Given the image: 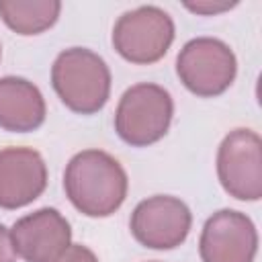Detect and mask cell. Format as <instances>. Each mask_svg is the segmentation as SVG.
Masks as SVG:
<instances>
[{
    "label": "cell",
    "mask_w": 262,
    "mask_h": 262,
    "mask_svg": "<svg viewBox=\"0 0 262 262\" xmlns=\"http://www.w3.org/2000/svg\"><path fill=\"white\" fill-rule=\"evenodd\" d=\"M174 117L172 94L154 82L129 86L115 108V131L131 147H147L166 137Z\"/></svg>",
    "instance_id": "3957f363"
},
{
    "label": "cell",
    "mask_w": 262,
    "mask_h": 262,
    "mask_svg": "<svg viewBox=\"0 0 262 262\" xmlns=\"http://www.w3.org/2000/svg\"><path fill=\"white\" fill-rule=\"evenodd\" d=\"M47 104L41 90L27 78H0V129L31 133L45 123Z\"/></svg>",
    "instance_id": "8fae6325"
},
{
    "label": "cell",
    "mask_w": 262,
    "mask_h": 262,
    "mask_svg": "<svg viewBox=\"0 0 262 262\" xmlns=\"http://www.w3.org/2000/svg\"><path fill=\"white\" fill-rule=\"evenodd\" d=\"M47 164L33 147L0 149V209L14 211L37 201L47 188Z\"/></svg>",
    "instance_id": "30bf717a"
},
{
    "label": "cell",
    "mask_w": 262,
    "mask_h": 262,
    "mask_svg": "<svg viewBox=\"0 0 262 262\" xmlns=\"http://www.w3.org/2000/svg\"><path fill=\"white\" fill-rule=\"evenodd\" d=\"M192 227L188 205L172 194H154L139 201L131 213L129 229L137 244L149 250H174L186 242Z\"/></svg>",
    "instance_id": "52a82bcc"
},
{
    "label": "cell",
    "mask_w": 262,
    "mask_h": 262,
    "mask_svg": "<svg viewBox=\"0 0 262 262\" xmlns=\"http://www.w3.org/2000/svg\"><path fill=\"white\" fill-rule=\"evenodd\" d=\"M258 254V229L254 221L235 209L215 211L199 237L201 262H254Z\"/></svg>",
    "instance_id": "ba28073f"
},
{
    "label": "cell",
    "mask_w": 262,
    "mask_h": 262,
    "mask_svg": "<svg viewBox=\"0 0 262 262\" xmlns=\"http://www.w3.org/2000/svg\"><path fill=\"white\" fill-rule=\"evenodd\" d=\"M61 14L59 0H0V18L16 35L33 37L49 31Z\"/></svg>",
    "instance_id": "7c38bea8"
},
{
    "label": "cell",
    "mask_w": 262,
    "mask_h": 262,
    "mask_svg": "<svg viewBox=\"0 0 262 262\" xmlns=\"http://www.w3.org/2000/svg\"><path fill=\"white\" fill-rule=\"evenodd\" d=\"M0 59H2V45H0Z\"/></svg>",
    "instance_id": "2e32d148"
},
{
    "label": "cell",
    "mask_w": 262,
    "mask_h": 262,
    "mask_svg": "<svg viewBox=\"0 0 262 262\" xmlns=\"http://www.w3.org/2000/svg\"><path fill=\"white\" fill-rule=\"evenodd\" d=\"M217 178L223 190L237 201H260L262 196V139L256 131L237 127L217 147Z\"/></svg>",
    "instance_id": "8992f818"
},
{
    "label": "cell",
    "mask_w": 262,
    "mask_h": 262,
    "mask_svg": "<svg viewBox=\"0 0 262 262\" xmlns=\"http://www.w3.org/2000/svg\"><path fill=\"white\" fill-rule=\"evenodd\" d=\"M12 246L25 262H53L72 244L70 221L53 207H41L10 227Z\"/></svg>",
    "instance_id": "9c48e42d"
},
{
    "label": "cell",
    "mask_w": 262,
    "mask_h": 262,
    "mask_svg": "<svg viewBox=\"0 0 262 262\" xmlns=\"http://www.w3.org/2000/svg\"><path fill=\"white\" fill-rule=\"evenodd\" d=\"M176 76L182 86L201 98H215L229 90L237 76L233 49L217 37H194L176 55Z\"/></svg>",
    "instance_id": "5b68a950"
},
{
    "label": "cell",
    "mask_w": 262,
    "mask_h": 262,
    "mask_svg": "<svg viewBox=\"0 0 262 262\" xmlns=\"http://www.w3.org/2000/svg\"><path fill=\"white\" fill-rule=\"evenodd\" d=\"M68 201L86 217H108L127 199L129 178L117 158L102 149H82L63 170Z\"/></svg>",
    "instance_id": "6da1fadb"
},
{
    "label": "cell",
    "mask_w": 262,
    "mask_h": 262,
    "mask_svg": "<svg viewBox=\"0 0 262 262\" xmlns=\"http://www.w3.org/2000/svg\"><path fill=\"white\" fill-rule=\"evenodd\" d=\"M111 70L88 47H70L57 53L51 66V86L57 98L76 115H94L111 98Z\"/></svg>",
    "instance_id": "7a4b0ae2"
},
{
    "label": "cell",
    "mask_w": 262,
    "mask_h": 262,
    "mask_svg": "<svg viewBox=\"0 0 262 262\" xmlns=\"http://www.w3.org/2000/svg\"><path fill=\"white\" fill-rule=\"evenodd\" d=\"M154 262H158V260H154Z\"/></svg>",
    "instance_id": "e0dca14e"
},
{
    "label": "cell",
    "mask_w": 262,
    "mask_h": 262,
    "mask_svg": "<svg viewBox=\"0 0 262 262\" xmlns=\"http://www.w3.org/2000/svg\"><path fill=\"white\" fill-rule=\"evenodd\" d=\"M182 6L186 10H190L192 14L217 16V14H223V12H229L231 8H235L237 2H227V0H196V2H184Z\"/></svg>",
    "instance_id": "4fadbf2b"
},
{
    "label": "cell",
    "mask_w": 262,
    "mask_h": 262,
    "mask_svg": "<svg viewBox=\"0 0 262 262\" xmlns=\"http://www.w3.org/2000/svg\"><path fill=\"white\" fill-rule=\"evenodd\" d=\"M176 27L172 16L154 4L123 12L111 33L115 51L129 63L149 66L160 61L174 43Z\"/></svg>",
    "instance_id": "277c9868"
},
{
    "label": "cell",
    "mask_w": 262,
    "mask_h": 262,
    "mask_svg": "<svg viewBox=\"0 0 262 262\" xmlns=\"http://www.w3.org/2000/svg\"><path fill=\"white\" fill-rule=\"evenodd\" d=\"M53 262H98V258L88 246L70 244Z\"/></svg>",
    "instance_id": "5bb4252c"
},
{
    "label": "cell",
    "mask_w": 262,
    "mask_h": 262,
    "mask_svg": "<svg viewBox=\"0 0 262 262\" xmlns=\"http://www.w3.org/2000/svg\"><path fill=\"white\" fill-rule=\"evenodd\" d=\"M16 252L12 246V237H10V229L4 227L0 223V262H16Z\"/></svg>",
    "instance_id": "9a60e30c"
}]
</instances>
